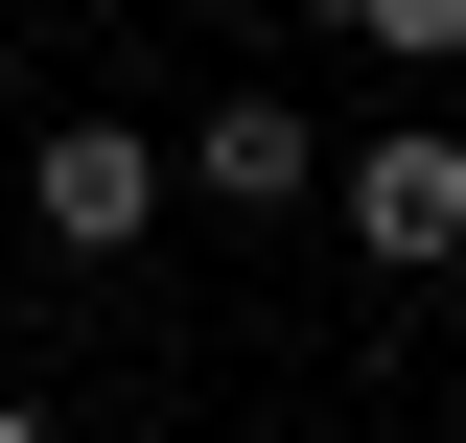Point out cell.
Wrapping results in <instances>:
<instances>
[{"label":"cell","instance_id":"obj_2","mask_svg":"<svg viewBox=\"0 0 466 443\" xmlns=\"http://www.w3.org/2000/svg\"><path fill=\"white\" fill-rule=\"evenodd\" d=\"M24 211H47V257H140V233H164L187 187H164V140H140V117H47Z\"/></svg>","mask_w":466,"mask_h":443},{"label":"cell","instance_id":"obj_3","mask_svg":"<svg viewBox=\"0 0 466 443\" xmlns=\"http://www.w3.org/2000/svg\"><path fill=\"white\" fill-rule=\"evenodd\" d=\"M164 187H187V211H233V233H257V211H327V140H303L280 94H210V117L164 140Z\"/></svg>","mask_w":466,"mask_h":443},{"label":"cell","instance_id":"obj_4","mask_svg":"<svg viewBox=\"0 0 466 443\" xmlns=\"http://www.w3.org/2000/svg\"><path fill=\"white\" fill-rule=\"evenodd\" d=\"M350 47L397 70V94H443V70H466V0H350Z\"/></svg>","mask_w":466,"mask_h":443},{"label":"cell","instance_id":"obj_6","mask_svg":"<svg viewBox=\"0 0 466 443\" xmlns=\"http://www.w3.org/2000/svg\"><path fill=\"white\" fill-rule=\"evenodd\" d=\"M443 397H466V350H443Z\"/></svg>","mask_w":466,"mask_h":443},{"label":"cell","instance_id":"obj_5","mask_svg":"<svg viewBox=\"0 0 466 443\" xmlns=\"http://www.w3.org/2000/svg\"><path fill=\"white\" fill-rule=\"evenodd\" d=\"M0 443H47V397H0Z\"/></svg>","mask_w":466,"mask_h":443},{"label":"cell","instance_id":"obj_1","mask_svg":"<svg viewBox=\"0 0 466 443\" xmlns=\"http://www.w3.org/2000/svg\"><path fill=\"white\" fill-rule=\"evenodd\" d=\"M327 211H350V257H397V280H466V117H373L327 164Z\"/></svg>","mask_w":466,"mask_h":443}]
</instances>
